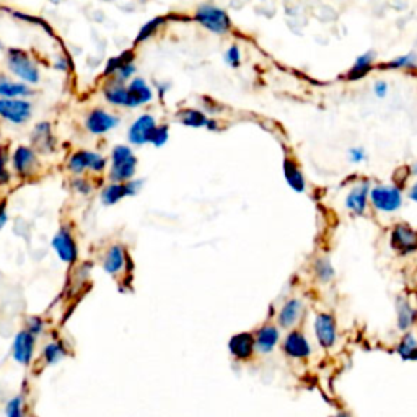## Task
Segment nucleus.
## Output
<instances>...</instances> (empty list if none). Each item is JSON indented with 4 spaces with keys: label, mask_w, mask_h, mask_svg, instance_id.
<instances>
[{
    "label": "nucleus",
    "mask_w": 417,
    "mask_h": 417,
    "mask_svg": "<svg viewBox=\"0 0 417 417\" xmlns=\"http://www.w3.org/2000/svg\"><path fill=\"white\" fill-rule=\"evenodd\" d=\"M370 189L371 184L369 179H362L359 183H355L353 188L349 189V193L346 194L344 205L350 214L354 215H364L367 207L370 204Z\"/></svg>",
    "instance_id": "8"
},
{
    "label": "nucleus",
    "mask_w": 417,
    "mask_h": 417,
    "mask_svg": "<svg viewBox=\"0 0 417 417\" xmlns=\"http://www.w3.org/2000/svg\"><path fill=\"white\" fill-rule=\"evenodd\" d=\"M411 175H413V177H417V163H414L413 167H411Z\"/></svg>",
    "instance_id": "48"
},
{
    "label": "nucleus",
    "mask_w": 417,
    "mask_h": 417,
    "mask_svg": "<svg viewBox=\"0 0 417 417\" xmlns=\"http://www.w3.org/2000/svg\"><path fill=\"white\" fill-rule=\"evenodd\" d=\"M408 198L409 200H413V203L417 204V179L408 188Z\"/></svg>",
    "instance_id": "43"
},
{
    "label": "nucleus",
    "mask_w": 417,
    "mask_h": 417,
    "mask_svg": "<svg viewBox=\"0 0 417 417\" xmlns=\"http://www.w3.org/2000/svg\"><path fill=\"white\" fill-rule=\"evenodd\" d=\"M168 140V125H157L155 130L150 135V144H153L155 147H163Z\"/></svg>",
    "instance_id": "35"
},
{
    "label": "nucleus",
    "mask_w": 417,
    "mask_h": 417,
    "mask_svg": "<svg viewBox=\"0 0 417 417\" xmlns=\"http://www.w3.org/2000/svg\"><path fill=\"white\" fill-rule=\"evenodd\" d=\"M284 354L295 360H306L311 355V344L303 331L290 329L282 341Z\"/></svg>",
    "instance_id": "9"
},
{
    "label": "nucleus",
    "mask_w": 417,
    "mask_h": 417,
    "mask_svg": "<svg viewBox=\"0 0 417 417\" xmlns=\"http://www.w3.org/2000/svg\"><path fill=\"white\" fill-rule=\"evenodd\" d=\"M140 181H125V183H113L107 186L102 193V200L107 205L118 204L123 198L134 196L140 188Z\"/></svg>",
    "instance_id": "15"
},
{
    "label": "nucleus",
    "mask_w": 417,
    "mask_h": 417,
    "mask_svg": "<svg viewBox=\"0 0 417 417\" xmlns=\"http://www.w3.org/2000/svg\"><path fill=\"white\" fill-rule=\"evenodd\" d=\"M7 64L10 72L22 80L25 83H38L39 82V69L33 62L28 53L23 49H10L7 54Z\"/></svg>",
    "instance_id": "4"
},
{
    "label": "nucleus",
    "mask_w": 417,
    "mask_h": 417,
    "mask_svg": "<svg viewBox=\"0 0 417 417\" xmlns=\"http://www.w3.org/2000/svg\"><path fill=\"white\" fill-rule=\"evenodd\" d=\"M124 261H125V251L123 246L114 245L108 249L107 256H104L103 261V268L108 274H118L121 269L124 268Z\"/></svg>",
    "instance_id": "28"
},
{
    "label": "nucleus",
    "mask_w": 417,
    "mask_h": 417,
    "mask_svg": "<svg viewBox=\"0 0 417 417\" xmlns=\"http://www.w3.org/2000/svg\"><path fill=\"white\" fill-rule=\"evenodd\" d=\"M396 326L401 333L413 329V326L417 323V310L409 303V300L404 295H399L396 299Z\"/></svg>",
    "instance_id": "18"
},
{
    "label": "nucleus",
    "mask_w": 417,
    "mask_h": 417,
    "mask_svg": "<svg viewBox=\"0 0 417 417\" xmlns=\"http://www.w3.org/2000/svg\"><path fill=\"white\" fill-rule=\"evenodd\" d=\"M12 163H13V168L15 172L18 175H29L33 172L34 165H36V155L29 147H17V150L13 152V157H12Z\"/></svg>",
    "instance_id": "21"
},
{
    "label": "nucleus",
    "mask_w": 417,
    "mask_h": 417,
    "mask_svg": "<svg viewBox=\"0 0 417 417\" xmlns=\"http://www.w3.org/2000/svg\"><path fill=\"white\" fill-rule=\"evenodd\" d=\"M111 172L109 178L114 183H125L130 181L135 175V167H137V158L134 157L132 150L128 145H116L111 153Z\"/></svg>",
    "instance_id": "2"
},
{
    "label": "nucleus",
    "mask_w": 417,
    "mask_h": 417,
    "mask_svg": "<svg viewBox=\"0 0 417 417\" xmlns=\"http://www.w3.org/2000/svg\"><path fill=\"white\" fill-rule=\"evenodd\" d=\"M396 353L403 360H417V336L414 331H406L396 344Z\"/></svg>",
    "instance_id": "25"
},
{
    "label": "nucleus",
    "mask_w": 417,
    "mask_h": 417,
    "mask_svg": "<svg viewBox=\"0 0 417 417\" xmlns=\"http://www.w3.org/2000/svg\"><path fill=\"white\" fill-rule=\"evenodd\" d=\"M178 118L188 128H207L209 123V118L203 111H198V109H183L178 114Z\"/></svg>",
    "instance_id": "31"
},
{
    "label": "nucleus",
    "mask_w": 417,
    "mask_h": 417,
    "mask_svg": "<svg viewBox=\"0 0 417 417\" xmlns=\"http://www.w3.org/2000/svg\"><path fill=\"white\" fill-rule=\"evenodd\" d=\"M134 74H135V65H134V60H132V62H128L125 65H123V67H121L116 72L118 83H123V82H125V80H129Z\"/></svg>",
    "instance_id": "38"
},
{
    "label": "nucleus",
    "mask_w": 417,
    "mask_h": 417,
    "mask_svg": "<svg viewBox=\"0 0 417 417\" xmlns=\"http://www.w3.org/2000/svg\"><path fill=\"white\" fill-rule=\"evenodd\" d=\"M128 90L130 95V104H132V108H137L140 104L149 103L150 100L153 98L152 88L149 87L144 78H134L132 82L129 83Z\"/></svg>",
    "instance_id": "23"
},
{
    "label": "nucleus",
    "mask_w": 417,
    "mask_h": 417,
    "mask_svg": "<svg viewBox=\"0 0 417 417\" xmlns=\"http://www.w3.org/2000/svg\"><path fill=\"white\" fill-rule=\"evenodd\" d=\"M65 354H67L65 353V348L60 343H51L43 349V357L49 365L57 364L59 360H62L65 357Z\"/></svg>",
    "instance_id": "33"
},
{
    "label": "nucleus",
    "mask_w": 417,
    "mask_h": 417,
    "mask_svg": "<svg viewBox=\"0 0 417 417\" xmlns=\"http://www.w3.org/2000/svg\"><path fill=\"white\" fill-rule=\"evenodd\" d=\"M43 328H44V321L41 318H38V316H32V318L28 320V331L32 334L34 336L41 334Z\"/></svg>",
    "instance_id": "41"
},
{
    "label": "nucleus",
    "mask_w": 417,
    "mask_h": 417,
    "mask_svg": "<svg viewBox=\"0 0 417 417\" xmlns=\"http://www.w3.org/2000/svg\"><path fill=\"white\" fill-rule=\"evenodd\" d=\"M104 98H107L111 104H116V107L132 108V104H130L129 90L121 87L119 83L114 85L111 88H104Z\"/></svg>",
    "instance_id": "30"
},
{
    "label": "nucleus",
    "mask_w": 417,
    "mask_h": 417,
    "mask_svg": "<svg viewBox=\"0 0 417 417\" xmlns=\"http://www.w3.org/2000/svg\"><path fill=\"white\" fill-rule=\"evenodd\" d=\"M119 124V119L103 109H93L87 118V129L92 134H104Z\"/></svg>",
    "instance_id": "19"
},
{
    "label": "nucleus",
    "mask_w": 417,
    "mask_h": 417,
    "mask_svg": "<svg viewBox=\"0 0 417 417\" xmlns=\"http://www.w3.org/2000/svg\"><path fill=\"white\" fill-rule=\"evenodd\" d=\"M329 417H353V416H350V414L348 413V411H339V413H338V414H334V416H329Z\"/></svg>",
    "instance_id": "47"
},
{
    "label": "nucleus",
    "mask_w": 417,
    "mask_h": 417,
    "mask_svg": "<svg viewBox=\"0 0 417 417\" xmlns=\"http://www.w3.org/2000/svg\"><path fill=\"white\" fill-rule=\"evenodd\" d=\"M207 128L210 129V130H217L219 129V124L215 123L214 119H209V123H207Z\"/></svg>",
    "instance_id": "46"
},
{
    "label": "nucleus",
    "mask_w": 417,
    "mask_h": 417,
    "mask_svg": "<svg viewBox=\"0 0 417 417\" xmlns=\"http://www.w3.org/2000/svg\"><path fill=\"white\" fill-rule=\"evenodd\" d=\"M374 69H375V53L369 51V53L360 54V56L355 59L353 67L349 69L348 80H354V82H357V80L365 78Z\"/></svg>",
    "instance_id": "22"
},
{
    "label": "nucleus",
    "mask_w": 417,
    "mask_h": 417,
    "mask_svg": "<svg viewBox=\"0 0 417 417\" xmlns=\"http://www.w3.org/2000/svg\"><path fill=\"white\" fill-rule=\"evenodd\" d=\"M348 157H349V162L350 163L360 165V163H364L365 160H367V153H365V150L362 149V147H353V149H349Z\"/></svg>",
    "instance_id": "39"
},
{
    "label": "nucleus",
    "mask_w": 417,
    "mask_h": 417,
    "mask_svg": "<svg viewBox=\"0 0 417 417\" xmlns=\"http://www.w3.org/2000/svg\"><path fill=\"white\" fill-rule=\"evenodd\" d=\"M284 178L287 181V184L292 188L295 193H305L306 191V179L305 175L299 167V163L294 158L287 157L284 160Z\"/></svg>",
    "instance_id": "20"
},
{
    "label": "nucleus",
    "mask_w": 417,
    "mask_h": 417,
    "mask_svg": "<svg viewBox=\"0 0 417 417\" xmlns=\"http://www.w3.org/2000/svg\"><path fill=\"white\" fill-rule=\"evenodd\" d=\"M194 20L200 27L215 34H225L232 29V20L225 10L215 7V5H203L194 13Z\"/></svg>",
    "instance_id": "3"
},
{
    "label": "nucleus",
    "mask_w": 417,
    "mask_h": 417,
    "mask_svg": "<svg viewBox=\"0 0 417 417\" xmlns=\"http://www.w3.org/2000/svg\"><path fill=\"white\" fill-rule=\"evenodd\" d=\"M225 62H227L230 67H240L241 64V53H240V48L237 44H233V46H230L227 49V53H225Z\"/></svg>",
    "instance_id": "37"
},
{
    "label": "nucleus",
    "mask_w": 417,
    "mask_h": 417,
    "mask_svg": "<svg viewBox=\"0 0 417 417\" xmlns=\"http://www.w3.org/2000/svg\"><path fill=\"white\" fill-rule=\"evenodd\" d=\"M254 341H256V350H258L259 354H271L280 341L279 326H274V324L261 326V328L256 331Z\"/></svg>",
    "instance_id": "16"
},
{
    "label": "nucleus",
    "mask_w": 417,
    "mask_h": 417,
    "mask_svg": "<svg viewBox=\"0 0 417 417\" xmlns=\"http://www.w3.org/2000/svg\"><path fill=\"white\" fill-rule=\"evenodd\" d=\"M305 315V303L303 300L297 297L289 299L279 310L278 315V326L280 329H294Z\"/></svg>",
    "instance_id": "11"
},
{
    "label": "nucleus",
    "mask_w": 417,
    "mask_h": 417,
    "mask_svg": "<svg viewBox=\"0 0 417 417\" xmlns=\"http://www.w3.org/2000/svg\"><path fill=\"white\" fill-rule=\"evenodd\" d=\"M5 163H7V152L4 147H0V170H4Z\"/></svg>",
    "instance_id": "45"
},
{
    "label": "nucleus",
    "mask_w": 417,
    "mask_h": 417,
    "mask_svg": "<svg viewBox=\"0 0 417 417\" xmlns=\"http://www.w3.org/2000/svg\"><path fill=\"white\" fill-rule=\"evenodd\" d=\"M385 70H416L417 69V53H406L401 56L395 57L390 62H385L381 65Z\"/></svg>",
    "instance_id": "29"
},
{
    "label": "nucleus",
    "mask_w": 417,
    "mask_h": 417,
    "mask_svg": "<svg viewBox=\"0 0 417 417\" xmlns=\"http://www.w3.org/2000/svg\"><path fill=\"white\" fill-rule=\"evenodd\" d=\"M32 95V90L25 82H12L0 77V98H23Z\"/></svg>",
    "instance_id": "27"
},
{
    "label": "nucleus",
    "mask_w": 417,
    "mask_h": 417,
    "mask_svg": "<svg viewBox=\"0 0 417 417\" xmlns=\"http://www.w3.org/2000/svg\"><path fill=\"white\" fill-rule=\"evenodd\" d=\"M228 350L235 359L240 362H246L253 359L256 350L254 334L251 333H238L230 338Z\"/></svg>",
    "instance_id": "13"
},
{
    "label": "nucleus",
    "mask_w": 417,
    "mask_h": 417,
    "mask_svg": "<svg viewBox=\"0 0 417 417\" xmlns=\"http://www.w3.org/2000/svg\"><path fill=\"white\" fill-rule=\"evenodd\" d=\"M311 271H313L315 279L318 280L320 284H329L333 282L336 278V271L334 266L331 263V259L328 256H318L311 264Z\"/></svg>",
    "instance_id": "24"
},
{
    "label": "nucleus",
    "mask_w": 417,
    "mask_h": 417,
    "mask_svg": "<svg viewBox=\"0 0 417 417\" xmlns=\"http://www.w3.org/2000/svg\"><path fill=\"white\" fill-rule=\"evenodd\" d=\"M157 128V123H155V118L150 116V114H142V116L137 118L129 128V142L134 145H144L150 140V135Z\"/></svg>",
    "instance_id": "14"
},
{
    "label": "nucleus",
    "mask_w": 417,
    "mask_h": 417,
    "mask_svg": "<svg viewBox=\"0 0 417 417\" xmlns=\"http://www.w3.org/2000/svg\"><path fill=\"white\" fill-rule=\"evenodd\" d=\"M53 248L56 249V253L64 263L74 264L77 261L78 251L77 245H75V240L67 228H59V232L54 235L53 238Z\"/></svg>",
    "instance_id": "12"
},
{
    "label": "nucleus",
    "mask_w": 417,
    "mask_h": 417,
    "mask_svg": "<svg viewBox=\"0 0 417 417\" xmlns=\"http://www.w3.org/2000/svg\"><path fill=\"white\" fill-rule=\"evenodd\" d=\"M5 414L7 417H25L23 416V398L17 396L12 401H8L7 408H5Z\"/></svg>",
    "instance_id": "36"
},
{
    "label": "nucleus",
    "mask_w": 417,
    "mask_h": 417,
    "mask_svg": "<svg viewBox=\"0 0 417 417\" xmlns=\"http://www.w3.org/2000/svg\"><path fill=\"white\" fill-rule=\"evenodd\" d=\"M33 350H34V334L29 333L28 329L20 331V333L15 336L13 341V359L18 362V364L28 365L33 359Z\"/></svg>",
    "instance_id": "17"
},
{
    "label": "nucleus",
    "mask_w": 417,
    "mask_h": 417,
    "mask_svg": "<svg viewBox=\"0 0 417 417\" xmlns=\"http://www.w3.org/2000/svg\"><path fill=\"white\" fill-rule=\"evenodd\" d=\"M7 209H5V203H0V230H2V227L5 225V222H7Z\"/></svg>",
    "instance_id": "44"
},
{
    "label": "nucleus",
    "mask_w": 417,
    "mask_h": 417,
    "mask_svg": "<svg viewBox=\"0 0 417 417\" xmlns=\"http://www.w3.org/2000/svg\"><path fill=\"white\" fill-rule=\"evenodd\" d=\"M32 103L23 98H0V118L12 124H25L32 118Z\"/></svg>",
    "instance_id": "7"
},
{
    "label": "nucleus",
    "mask_w": 417,
    "mask_h": 417,
    "mask_svg": "<svg viewBox=\"0 0 417 417\" xmlns=\"http://www.w3.org/2000/svg\"><path fill=\"white\" fill-rule=\"evenodd\" d=\"M390 246L398 256L417 253V230L406 222L395 224L390 232Z\"/></svg>",
    "instance_id": "5"
},
{
    "label": "nucleus",
    "mask_w": 417,
    "mask_h": 417,
    "mask_svg": "<svg viewBox=\"0 0 417 417\" xmlns=\"http://www.w3.org/2000/svg\"><path fill=\"white\" fill-rule=\"evenodd\" d=\"M132 60H134V54L130 51H125L121 54V56L108 60V65H107V69H104V74L107 75L116 74L118 70L123 67V65H125L128 62H132Z\"/></svg>",
    "instance_id": "34"
},
{
    "label": "nucleus",
    "mask_w": 417,
    "mask_h": 417,
    "mask_svg": "<svg viewBox=\"0 0 417 417\" xmlns=\"http://www.w3.org/2000/svg\"><path fill=\"white\" fill-rule=\"evenodd\" d=\"M32 142L34 144V147H38L41 152H51L54 147V139L49 123H39L36 128H34Z\"/></svg>",
    "instance_id": "26"
},
{
    "label": "nucleus",
    "mask_w": 417,
    "mask_h": 417,
    "mask_svg": "<svg viewBox=\"0 0 417 417\" xmlns=\"http://www.w3.org/2000/svg\"><path fill=\"white\" fill-rule=\"evenodd\" d=\"M107 167V160L102 155L88 152V150H80L74 153L69 160V170L72 173H83L85 170H92V172H103Z\"/></svg>",
    "instance_id": "10"
},
{
    "label": "nucleus",
    "mask_w": 417,
    "mask_h": 417,
    "mask_svg": "<svg viewBox=\"0 0 417 417\" xmlns=\"http://www.w3.org/2000/svg\"><path fill=\"white\" fill-rule=\"evenodd\" d=\"M371 92H374L376 98H385L390 92V85L386 80H375L374 87H371Z\"/></svg>",
    "instance_id": "40"
},
{
    "label": "nucleus",
    "mask_w": 417,
    "mask_h": 417,
    "mask_svg": "<svg viewBox=\"0 0 417 417\" xmlns=\"http://www.w3.org/2000/svg\"><path fill=\"white\" fill-rule=\"evenodd\" d=\"M163 25H165V18L163 17H157V18L150 20V22H147L142 28H140L137 38H135V43H144L145 39L153 36V34L157 33L158 29L163 27Z\"/></svg>",
    "instance_id": "32"
},
{
    "label": "nucleus",
    "mask_w": 417,
    "mask_h": 417,
    "mask_svg": "<svg viewBox=\"0 0 417 417\" xmlns=\"http://www.w3.org/2000/svg\"><path fill=\"white\" fill-rule=\"evenodd\" d=\"M313 329L321 349H333L336 343H338V323H336L334 316L328 313V311H321V313L316 315Z\"/></svg>",
    "instance_id": "6"
},
{
    "label": "nucleus",
    "mask_w": 417,
    "mask_h": 417,
    "mask_svg": "<svg viewBox=\"0 0 417 417\" xmlns=\"http://www.w3.org/2000/svg\"><path fill=\"white\" fill-rule=\"evenodd\" d=\"M370 205L383 214H395L403 207V189L398 184H375L370 189Z\"/></svg>",
    "instance_id": "1"
},
{
    "label": "nucleus",
    "mask_w": 417,
    "mask_h": 417,
    "mask_svg": "<svg viewBox=\"0 0 417 417\" xmlns=\"http://www.w3.org/2000/svg\"><path fill=\"white\" fill-rule=\"evenodd\" d=\"M74 186L80 191V193H83V194H88V193H90V186H88L87 181L77 179V181H75V183H74Z\"/></svg>",
    "instance_id": "42"
}]
</instances>
